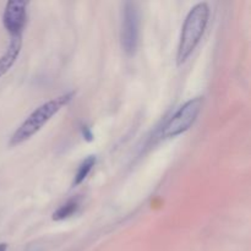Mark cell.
<instances>
[{
  "label": "cell",
  "mask_w": 251,
  "mask_h": 251,
  "mask_svg": "<svg viewBox=\"0 0 251 251\" xmlns=\"http://www.w3.org/2000/svg\"><path fill=\"white\" fill-rule=\"evenodd\" d=\"M210 17V7L207 2H199L189 11L183 27L178 46L176 61L178 65L185 63L193 54L203 36Z\"/></svg>",
  "instance_id": "cell-1"
},
{
  "label": "cell",
  "mask_w": 251,
  "mask_h": 251,
  "mask_svg": "<svg viewBox=\"0 0 251 251\" xmlns=\"http://www.w3.org/2000/svg\"><path fill=\"white\" fill-rule=\"evenodd\" d=\"M74 97V92L65 93L59 97L53 98V100H48V102L43 103L39 105L38 108L33 110L28 117L26 118L24 123L19 126V129L12 134L11 139H10L9 145L11 147L19 146V145L24 144L25 141L31 139L33 135H36L59 110L63 107L69 104Z\"/></svg>",
  "instance_id": "cell-2"
},
{
  "label": "cell",
  "mask_w": 251,
  "mask_h": 251,
  "mask_svg": "<svg viewBox=\"0 0 251 251\" xmlns=\"http://www.w3.org/2000/svg\"><path fill=\"white\" fill-rule=\"evenodd\" d=\"M202 97H195L184 103L164 125L163 130H162V137L172 139V137L179 136L188 131L191 125L198 119L199 114L202 109Z\"/></svg>",
  "instance_id": "cell-3"
},
{
  "label": "cell",
  "mask_w": 251,
  "mask_h": 251,
  "mask_svg": "<svg viewBox=\"0 0 251 251\" xmlns=\"http://www.w3.org/2000/svg\"><path fill=\"white\" fill-rule=\"evenodd\" d=\"M140 16L136 2L126 1L123 6L122 16V47L127 55L135 54L139 43Z\"/></svg>",
  "instance_id": "cell-4"
},
{
  "label": "cell",
  "mask_w": 251,
  "mask_h": 251,
  "mask_svg": "<svg viewBox=\"0 0 251 251\" xmlns=\"http://www.w3.org/2000/svg\"><path fill=\"white\" fill-rule=\"evenodd\" d=\"M27 2L21 0H12L5 6L2 15V24L12 37L21 36V32L26 24Z\"/></svg>",
  "instance_id": "cell-5"
},
{
  "label": "cell",
  "mask_w": 251,
  "mask_h": 251,
  "mask_svg": "<svg viewBox=\"0 0 251 251\" xmlns=\"http://www.w3.org/2000/svg\"><path fill=\"white\" fill-rule=\"evenodd\" d=\"M21 47H22L21 36L12 37L6 51L0 56V77L4 76L5 74L10 70V68L14 65L15 61L17 60L20 51H21Z\"/></svg>",
  "instance_id": "cell-6"
},
{
  "label": "cell",
  "mask_w": 251,
  "mask_h": 251,
  "mask_svg": "<svg viewBox=\"0 0 251 251\" xmlns=\"http://www.w3.org/2000/svg\"><path fill=\"white\" fill-rule=\"evenodd\" d=\"M96 162H97V158H96L95 156H88L87 158L80 164V167H78L77 169V173H76L75 176V179H74V183H73L74 186L80 185V184L87 178L90 172L92 171V168L95 167Z\"/></svg>",
  "instance_id": "cell-7"
},
{
  "label": "cell",
  "mask_w": 251,
  "mask_h": 251,
  "mask_svg": "<svg viewBox=\"0 0 251 251\" xmlns=\"http://www.w3.org/2000/svg\"><path fill=\"white\" fill-rule=\"evenodd\" d=\"M78 208V201L77 200H70L65 203V205L60 206L56 212H54L53 220L54 221H63L65 218H69L71 215L77 211Z\"/></svg>",
  "instance_id": "cell-8"
},
{
  "label": "cell",
  "mask_w": 251,
  "mask_h": 251,
  "mask_svg": "<svg viewBox=\"0 0 251 251\" xmlns=\"http://www.w3.org/2000/svg\"><path fill=\"white\" fill-rule=\"evenodd\" d=\"M83 127H85V129H83V136H85L86 139H88V140L92 139V134L90 132V130H88L86 126H83Z\"/></svg>",
  "instance_id": "cell-9"
},
{
  "label": "cell",
  "mask_w": 251,
  "mask_h": 251,
  "mask_svg": "<svg viewBox=\"0 0 251 251\" xmlns=\"http://www.w3.org/2000/svg\"><path fill=\"white\" fill-rule=\"evenodd\" d=\"M7 245L6 244H0V251H6Z\"/></svg>",
  "instance_id": "cell-10"
}]
</instances>
